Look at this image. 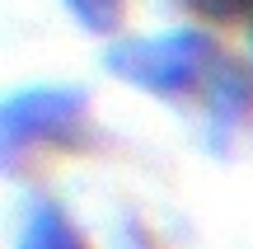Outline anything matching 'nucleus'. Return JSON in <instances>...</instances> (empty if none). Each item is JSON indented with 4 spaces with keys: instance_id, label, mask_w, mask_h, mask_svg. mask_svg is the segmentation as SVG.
<instances>
[{
    "instance_id": "f257e3e1",
    "label": "nucleus",
    "mask_w": 253,
    "mask_h": 249,
    "mask_svg": "<svg viewBox=\"0 0 253 249\" xmlns=\"http://www.w3.org/2000/svg\"><path fill=\"white\" fill-rule=\"evenodd\" d=\"M103 66L122 85L160 99L202 94L216 118H239L249 108V85L220 43L202 28H173L155 38H122L103 52Z\"/></svg>"
},
{
    "instance_id": "f03ea898",
    "label": "nucleus",
    "mask_w": 253,
    "mask_h": 249,
    "mask_svg": "<svg viewBox=\"0 0 253 249\" xmlns=\"http://www.w3.org/2000/svg\"><path fill=\"white\" fill-rule=\"evenodd\" d=\"M84 90L71 85H28L0 103V150L5 165H19V155L33 146H75L89 118Z\"/></svg>"
},
{
    "instance_id": "7ed1b4c3",
    "label": "nucleus",
    "mask_w": 253,
    "mask_h": 249,
    "mask_svg": "<svg viewBox=\"0 0 253 249\" xmlns=\"http://www.w3.org/2000/svg\"><path fill=\"white\" fill-rule=\"evenodd\" d=\"M19 249H89L80 235V226L61 212L56 202H38L24 221V235H19Z\"/></svg>"
},
{
    "instance_id": "20e7f679",
    "label": "nucleus",
    "mask_w": 253,
    "mask_h": 249,
    "mask_svg": "<svg viewBox=\"0 0 253 249\" xmlns=\"http://www.w3.org/2000/svg\"><path fill=\"white\" fill-rule=\"evenodd\" d=\"M75 19H80L89 33H113L122 24V0H66Z\"/></svg>"
},
{
    "instance_id": "39448f33",
    "label": "nucleus",
    "mask_w": 253,
    "mask_h": 249,
    "mask_svg": "<svg viewBox=\"0 0 253 249\" xmlns=\"http://www.w3.org/2000/svg\"><path fill=\"white\" fill-rule=\"evenodd\" d=\"M183 5H192L197 14H207V19H239V14L253 9V0H183Z\"/></svg>"
}]
</instances>
